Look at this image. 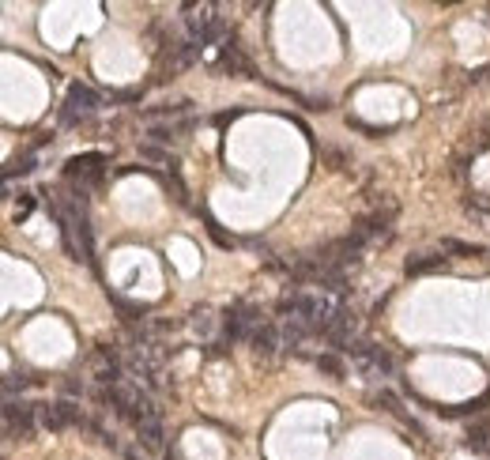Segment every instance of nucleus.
<instances>
[{"mask_svg": "<svg viewBox=\"0 0 490 460\" xmlns=\"http://www.w3.org/2000/svg\"><path fill=\"white\" fill-rule=\"evenodd\" d=\"M189 42L196 46H215V42H226V19L219 16L215 4H204V8H189Z\"/></svg>", "mask_w": 490, "mask_h": 460, "instance_id": "f257e3e1", "label": "nucleus"}, {"mask_svg": "<svg viewBox=\"0 0 490 460\" xmlns=\"http://www.w3.org/2000/svg\"><path fill=\"white\" fill-rule=\"evenodd\" d=\"M98 106H102V98H98L87 83H72L68 95H64V106H61V125L64 128H75L83 121H91L98 114Z\"/></svg>", "mask_w": 490, "mask_h": 460, "instance_id": "f03ea898", "label": "nucleus"}, {"mask_svg": "<svg viewBox=\"0 0 490 460\" xmlns=\"http://www.w3.org/2000/svg\"><path fill=\"white\" fill-rule=\"evenodd\" d=\"M347 355H351L355 370H362L366 377H388L392 370H396V363H392V355L385 351V347L366 344V339H355V344L347 347Z\"/></svg>", "mask_w": 490, "mask_h": 460, "instance_id": "7ed1b4c3", "label": "nucleus"}, {"mask_svg": "<svg viewBox=\"0 0 490 460\" xmlns=\"http://www.w3.org/2000/svg\"><path fill=\"white\" fill-rule=\"evenodd\" d=\"M38 426L49 434H61L64 426H91V419L83 415L80 404L61 400V404H38Z\"/></svg>", "mask_w": 490, "mask_h": 460, "instance_id": "20e7f679", "label": "nucleus"}, {"mask_svg": "<svg viewBox=\"0 0 490 460\" xmlns=\"http://www.w3.org/2000/svg\"><path fill=\"white\" fill-rule=\"evenodd\" d=\"M260 325H264L260 321V305H253V302H238L223 313V336L231 339V344L234 339H249Z\"/></svg>", "mask_w": 490, "mask_h": 460, "instance_id": "39448f33", "label": "nucleus"}, {"mask_svg": "<svg viewBox=\"0 0 490 460\" xmlns=\"http://www.w3.org/2000/svg\"><path fill=\"white\" fill-rule=\"evenodd\" d=\"M102 167H106V155H98V151L75 155V159H68V167H64V178H68L80 193H87L91 185L102 181Z\"/></svg>", "mask_w": 490, "mask_h": 460, "instance_id": "423d86ee", "label": "nucleus"}, {"mask_svg": "<svg viewBox=\"0 0 490 460\" xmlns=\"http://www.w3.org/2000/svg\"><path fill=\"white\" fill-rule=\"evenodd\" d=\"M35 423H38L35 404H23V400H8L4 404V430H8V437H30L35 434Z\"/></svg>", "mask_w": 490, "mask_h": 460, "instance_id": "0eeeda50", "label": "nucleus"}, {"mask_svg": "<svg viewBox=\"0 0 490 460\" xmlns=\"http://www.w3.org/2000/svg\"><path fill=\"white\" fill-rule=\"evenodd\" d=\"M249 347H253L257 358H276L279 351H287V347H283V332H279L276 325H268V321L260 325L253 336H249Z\"/></svg>", "mask_w": 490, "mask_h": 460, "instance_id": "6e6552de", "label": "nucleus"}, {"mask_svg": "<svg viewBox=\"0 0 490 460\" xmlns=\"http://www.w3.org/2000/svg\"><path fill=\"white\" fill-rule=\"evenodd\" d=\"M189 128H192V121H147V140H151V144H178V140H181V133H189Z\"/></svg>", "mask_w": 490, "mask_h": 460, "instance_id": "1a4fd4ad", "label": "nucleus"}, {"mask_svg": "<svg viewBox=\"0 0 490 460\" xmlns=\"http://www.w3.org/2000/svg\"><path fill=\"white\" fill-rule=\"evenodd\" d=\"M136 442L144 449H162V437H166V430H162V411L159 415H147L144 423H136Z\"/></svg>", "mask_w": 490, "mask_h": 460, "instance_id": "9d476101", "label": "nucleus"}, {"mask_svg": "<svg viewBox=\"0 0 490 460\" xmlns=\"http://www.w3.org/2000/svg\"><path fill=\"white\" fill-rule=\"evenodd\" d=\"M223 68L242 72V75L253 72V68H249V61H245V53H242V46H238V42H231V38L223 42Z\"/></svg>", "mask_w": 490, "mask_h": 460, "instance_id": "9b49d317", "label": "nucleus"}, {"mask_svg": "<svg viewBox=\"0 0 490 460\" xmlns=\"http://www.w3.org/2000/svg\"><path fill=\"white\" fill-rule=\"evenodd\" d=\"M449 260H445L441 253H427V257H415L408 260V276H427V272H441Z\"/></svg>", "mask_w": 490, "mask_h": 460, "instance_id": "f8f14e48", "label": "nucleus"}, {"mask_svg": "<svg viewBox=\"0 0 490 460\" xmlns=\"http://www.w3.org/2000/svg\"><path fill=\"white\" fill-rule=\"evenodd\" d=\"M467 445L490 456V423H479V426H472V434H467Z\"/></svg>", "mask_w": 490, "mask_h": 460, "instance_id": "ddd939ff", "label": "nucleus"}, {"mask_svg": "<svg viewBox=\"0 0 490 460\" xmlns=\"http://www.w3.org/2000/svg\"><path fill=\"white\" fill-rule=\"evenodd\" d=\"M212 325H215V317L208 310H196L192 313V332L196 336H212Z\"/></svg>", "mask_w": 490, "mask_h": 460, "instance_id": "4468645a", "label": "nucleus"}, {"mask_svg": "<svg viewBox=\"0 0 490 460\" xmlns=\"http://www.w3.org/2000/svg\"><path fill=\"white\" fill-rule=\"evenodd\" d=\"M313 363H317V370H324V374H332V377H343V363H340L336 355H317Z\"/></svg>", "mask_w": 490, "mask_h": 460, "instance_id": "2eb2a0df", "label": "nucleus"}, {"mask_svg": "<svg viewBox=\"0 0 490 460\" xmlns=\"http://www.w3.org/2000/svg\"><path fill=\"white\" fill-rule=\"evenodd\" d=\"M35 170V155H23V159H16L12 167H8V178H16V174H30Z\"/></svg>", "mask_w": 490, "mask_h": 460, "instance_id": "dca6fc26", "label": "nucleus"}, {"mask_svg": "<svg viewBox=\"0 0 490 460\" xmlns=\"http://www.w3.org/2000/svg\"><path fill=\"white\" fill-rule=\"evenodd\" d=\"M125 460H147V456H140L136 449H125Z\"/></svg>", "mask_w": 490, "mask_h": 460, "instance_id": "f3484780", "label": "nucleus"}]
</instances>
